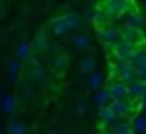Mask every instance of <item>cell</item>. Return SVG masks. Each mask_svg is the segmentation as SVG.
Instances as JSON below:
<instances>
[{"label": "cell", "mask_w": 146, "mask_h": 134, "mask_svg": "<svg viewBox=\"0 0 146 134\" xmlns=\"http://www.w3.org/2000/svg\"><path fill=\"white\" fill-rule=\"evenodd\" d=\"M132 8H136L132 0H104V2H102V10L106 12V16L110 18V22L126 16Z\"/></svg>", "instance_id": "6da1fadb"}, {"label": "cell", "mask_w": 146, "mask_h": 134, "mask_svg": "<svg viewBox=\"0 0 146 134\" xmlns=\"http://www.w3.org/2000/svg\"><path fill=\"white\" fill-rule=\"evenodd\" d=\"M112 78L120 80L124 84H130L132 80H136V72H134L132 62H116L112 66Z\"/></svg>", "instance_id": "7a4b0ae2"}, {"label": "cell", "mask_w": 146, "mask_h": 134, "mask_svg": "<svg viewBox=\"0 0 146 134\" xmlns=\"http://www.w3.org/2000/svg\"><path fill=\"white\" fill-rule=\"evenodd\" d=\"M96 36H98V40L102 42V44H106V46H116V44H120V32H118V28H114V26H106V28H98L96 30Z\"/></svg>", "instance_id": "3957f363"}, {"label": "cell", "mask_w": 146, "mask_h": 134, "mask_svg": "<svg viewBox=\"0 0 146 134\" xmlns=\"http://www.w3.org/2000/svg\"><path fill=\"white\" fill-rule=\"evenodd\" d=\"M112 52H114L116 62H132L134 56H136V52H138V48L134 44H122L120 42V44H116L112 48Z\"/></svg>", "instance_id": "277c9868"}, {"label": "cell", "mask_w": 146, "mask_h": 134, "mask_svg": "<svg viewBox=\"0 0 146 134\" xmlns=\"http://www.w3.org/2000/svg\"><path fill=\"white\" fill-rule=\"evenodd\" d=\"M118 32H120V42L122 44H134V46H138L142 42V30H136V28L124 24L122 28H118Z\"/></svg>", "instance_id": "5b68a950"}, {"label": "cell", "mask_w": 146, "mask_h": 134, "mask_svg": "<svg viewBox=\"0 0 146 134\" xmlns=\"http://www.w3.org/2000/svg\"><path fill=\"white\" fill-rule=\"evenodd\" d=\"M108 92L112 96V100H128L130 92H128V84L120 82V80H112L108 84Z\"/></svg>", "instance_id": "8992f818"}, {"label": "cell", "mask_w": 146, "mask_h": 134, "mask_svg": "<svg viewBox=\"0 0 146 134\" xmlns=\"http://www.w3.org/2000/svg\"><path fill=\"white\" fill-rule=\"evenodd\" d=\"M110 108H112V112L116 114V118H118V120H120V118H126V116L134 110V106H132L128 100H112Z\"/></svg>", "instance_id": "52a82bcc"}, {"label": "cell", "mask_w": 146, "mask_h": 134, "mask_svg": "<svg viewBox=\"0 0 146 134\" xmlns=\"http://www.w3.org/2000/svg\"><path fill=\"white\" fill-rule=\"evenodd\" d=\"M128 92H130V98L134 100H144L146 96V80H132L128 84Z\"/></svg>", "instance_id": "ba28073f"}, {"label": "cell", "mask_w": 146, "mask_h": 134, "mask_svg": "<svg viewBox=\"0 0 146 134\" xmlns=\"http://www.w3.org/2000/svg\"><path fill=\"white\" fill-rule=\"evenodd\" d=\"M124 24H126V26H132V28H136V30H142V26H144V16H142L136 8H132V10L124 16Z\"/></svg>", "instance_id": "9c48e42d"}, {"label": "cell", "mask_w": 146, "mask_h": 134, "mask_svg": "<svg viewBox=\"0 0 146 134\" xmlns=\"http://www.w3.org/2000/svg\"><path fill=\"white\" fill-rule=\"evenodd\" d=\"M98 120H100L104 126H112L118 118H116V114L112 112L110 106H100V108H98Z\"/></svg>", "instance_id": "30bf717a"}, {"label": "cell", "mask_w": 146, "mask_h": 134, "mask_svg": "<svg viewBox=\"0 0 146 134\" xmlns=\"http://www.w3.org/2000/svg\"><path fill=\"white\" fill-rule=\"evenodd\" d=\"M50 30L56 34V36H66L70 30H68V24H66V20H64V16H58V18H54L52 22H50Z\"/></svg>", "instance_id": "8fae6325"}, {"label": "cell", "mask_w": 146, "mask_h": 134, "mask_svg": "<svg viewBox=\"0 0 146 134\" xmlns=\"http://www.w3.org/2000/svg\"><path fill=\"white\" fill-rule=\"evenodd\" d=\"M72 46L76 50H88L90 48V38L84 32H74L72 34Z\"/></svg>", "instance_id": "7c38bea8"}, {"label": "cell", "mask_w": 146, "mask_h": 134, "mask_svg": "<svg viewBox=\"0 0 146 134\" xmlns=\"http://www.w3.org/2000/svg\"><path fill=\"white\" fill-rule=\"evenodd\" d=\"M112 132L114 134H134V128H132V122H128L126 118L124 120L120 118L112 124Z\"/></svg>", "instance_id": "4fadbf2b"}, {"label": "cell", "mask_w": 146, "mask_h": 134, "mask_svg": "<svg viewBox=\"0 0 146 134\" xmlns=\"http://www.w3.org/2000/svg\"><path fill=\"white\" fill-rule=\"evenodd\" d=\"M94 102L98 104V108H100V106H110V104H112V96H110L108 88H106V90H104V88L96 90V92H94Z\"/></svg>", "instance_id": "5bb4252c"}, {"label": "cell", "mask_w": 146, "mask_h": 134, "mask_svg": "<svg viewBox=\"0 0 146 134\" xmlns=\"http://www.w3.org/2000/svg\"><path fill=\"white\" fill-rule=\"evenodd\" d=\"M32 54V44L30 42H20L16 46V58L18 60H28Z\"/></svg>", "instance_id": "9a60e30c"}, {"label": "cell", "mask_w": 146, "mask_h": 134, "mask_svg": "<svg viewBox=\"0 0 146 134\" xmlns=\"http://www.w3.org/2000/svg\"><path fill=\"white\" fill-rule=\"evenodd\" d=\"M46 76H48V72H46V68L42 64H36V66L30 68V78L34 82H42V80H46Z\"/></svg>", "instance_id": "2e32d148"}, {"label": "cell", "mask_w": 146, "mask_h": 134, "mask_svg": "<svg viewBox=\"0 0 146 134\" xmlns=\"http://www.w3.org/2000/svg\"><path fill=\"white\" fill-rule=\"evenodd\" d=\"M80 72H84V74H94L96 72V62H94V58H90V56H86V58H82L80 60Z\"/></svg>", "instance_id": "e0dca14e"}, {"label": "cell", "mask_w": 146, "mask_h": 134, "mask_svg": "<svg viewBox=\"0 0 146 134\" xmlns=\"http://www.w3.org/2000/svg\"><path fill=\"white\" fill-rule=\"evenodd\" d=\"M64 20H66L70 32H76V30H78V26H80V18H78L76 12H68V14H64Z\"/></svg>", "instance_id": "ac0fdd59"}, {"label": "cell", "mask_w": 146, "mask_h": 134, "mask_svg": "<svg viewBox=\"0 0 146 134\" xmlns=\"http://www.w3.org/2000/svg\"><path fill=\"white\" fill-rule=\"evenodd\" d=\"M102 84H104V76L100 74V72H94V74H90V78H88V86L96 92V90H100L102 88Z\"/></svg>", "instance_id": "d6986e66"}, {"label": "cell", "mask_w": 146, "mask_h": 134, "mask_svg": "<svg viewBox=\"0 0 146 134\" xmlns=\"http://www.w3.org/2000/svg\"><path fill=\"white\" fill-rule=\"evenodd\" d=\"M132 128L136 134H146V116L138 114L134 120H132Z\"/></svg>", "instance_id": "ffe728a7"}, {"label": "cell", "mask_w": 146, "mask_h": 134, "mask_svg": "<svg viewBox=\"0 0 146 134\" xmlns=\"http://www.w3.org/2000/svg\"><path fill=\"white\" fill-rule=\"evenodd\" d=\"M8 134H26V126L18 120H12L8 124Z\"/></svg>", "instance_id": "44dd1931"}, {"label": "cell", "mask_w": 146, "mask_h": 134, "mask_svg": "<svg viewBox=\"0 0 146 134\" xmlns=\"http://www.w3.org/2000/svg\"><path fill=\"white\" fill-rule=\"evenodd\" d=\"M18 72H20V60L14 58V60L10 62V66H8V76H10V80H16V78H18Z\"/></svg>", "instance_id": "7402d4cb"}, {"label": "cell", "mask_w": 146, "mask_h": 134, "mask_svg": "<svg viewBox=\"0 0 146 134\" xmlns=\"http://www.w3.org/2000/svg\"><path fill=\"white\" fill-rule=\"evenodd\" d=\"M50 64H52V68H54V70H64V68H66V58L56 54V56H52V58H50Z\"/></svg>", "instance_id": "603a6c76"}, {"label": "cell", "mask_w": 146, "mask_h": 134, "mask_svg": "<svg viewBox=\"0 0 146 134\" xmlns=\"http://www.w3.org/2000/svg\"><path fill=\"white\" fill-rule=\"evenodd\" d=\"M14 108H16V100H14V96H6L4 98V104H2V110L6 112V114H12L14 112Z\"/></svg>", "instance_id": "cb8c5ba5"}, {"label": "cell", "mask_w": 146, "mask_h": 134, "mask_svg": "<svg viewBox=\"0 0 146 134\" xmlns=\"http://www.w3.org/2000/svg\"><path fill=\"white\" fill-rule=\"evenodd\" d=\"M146 64V48H138L134 60H132V66H144Z\"/></svg>", "instance_id": "d4e9b609"}, {"label": "cell", "mask_w": 146, "mask_h": 134, "mask_svg": "<svg viewBox=\"0 0 146 134\" xmlns=\"http://www.w3.org/2000/svg\"><path fill=\"white\" fill-rule=\"evenodd\" d=\"M34 46H36L38 50H46V48H48V38L40 32V34L36 36V40H34Z\"/></svg>", "instance_id": "484cf974"}, {"label": "cell", "mask_w": 146, "mask_h": 134, "mask_svg": "<svg viewBox=\"0 0 146 134\" xmlns=\"http://www.w3.org/2000/svg\"><path fill=\"white\" fill-rule=\"evenodd\" d=\"M134 72H136L138 80H146V64L144 66H134Z\"/></svg>", "instance_id": "4316f807"}, {"label": "cell", "mask_w": 146, "mask_h": 134, "mask_svg": "<svg viewBox=\"0 0 146 134\" xmlns=\"http://www.w3.org/2000/svg\"><path fill=\"white\" fill-rule=\"evenodd\" d=\"M84 112H86V106H84V104H78V106H76V114H78V116H82Z\"/></svg>", "instance_id": "83f0119b"}, {"label": "cell", "mask_w": 146, "mask_h": 134, "mask_svg": "<svg viewBox=\"0 0 146 134\" xmlns=\"http://www.w3.org/2000/svg\"><path fill=\"white\" fill-rule=\"evenodd\" d=\"M4 98L6 96H2V90H0V108H2V104H4Z\"/></svg>", "instance_id": "f1b7e54d"}, {"label": "cell", "mask_w": 146, "mask_h": 134, "mask_svg": "<svg viewBox=\"0 0 146 134\" xmlns=\"http://www.w3.org/2000/svg\"><path fill=\"white\" fill-rule=\"evenodd\" d=\"M48 134H56V132H48Z\"/></svg>", "instance_id": "f546056e"}, {"label": "cell", "mask_w": 146, "mask_h": 134, "mask_svg": "<svg viewBox=\"0 0 146 134\" xmlns=\"http://www.w3.org/2000/svg\"><path fill=\"white\" fill-rule=\"evenodd\" d=\"M144 104H146V96H144Z\"/></svg>", "instance_id": "4dcf8cb0"}]
</instances>
